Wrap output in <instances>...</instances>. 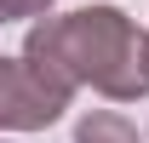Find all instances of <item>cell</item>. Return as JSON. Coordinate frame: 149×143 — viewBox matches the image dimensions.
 Returning <instances> with one entry per match:
<instances>
[{"label":"cell","mask_w":149,"mask_h":143,"mask_svg":"<svg viewBox=\"0 0 149 143\" xmlns=\"http://www.w3.org/2000/svg\"><path fill=\"white\" fill-rule=\"evenodd\" d=\"M23 63L69 97H74V86H92L115 103H138L149 92L143 35L132 29V17L120 6H80L69 17L35 23L23 40Z\"/></svg>","instance_id":"6da1fadb"},{"label":"cell","mask_w":149,"mask_h":143,"mask_svg":"<svg viewBox=\"0 0 149 143\" xmlns=\"http://www.w3.org/2000/svg\"><path fill=\"white\" fill-rule=\"evenodd\" d=\"M69 109V92L40 80L23 57H0V132H46Z\"/></svg>","instance_id":"7a4b0ae2"},{"label":"cell","mask_w":149,"mask_h":143,"mask_svg":"<svg viewBox=\"0 0 149 143\" xmlns=\"http://www.w3.org/2000/svg\"><path fill=\"white\" fill-rule=\"evenodd\" d=\"M74 143H143V137H138V126L126 115L92 109V115H80V126H74Z\"/></svg>","instance_id":"3957f363"},{"label":"cell","mask_w":149,"mask_h":143,"mask_svg":"<svg viewBox=\"0 0 149 143\" xmlns=\"http://www.w3.org/2000/svg\"><path fill=\"white\" fill-rule=\"evenodd\" d=\"M46 6L52 0H0V17L12 23V17H46Z\"/></svg>","instance_id":"277c9868"},{"label":"cell","mask_w":149,"mask_h":143,"mask_svg":"<svg viewBox=\"0 0 149 143\" xmlns=\"http://www.w3.org/2000/svg\"><path fill=\"white\" fill-rule=\"evenodd\" d=\"M143 74H149V35H143Z\"/></svg>","instance_id":"5b68a950"},{"label":"cell","mask_w":149,"mask_h":143,"mask_svg":"<svg viewBox=\"0 0 149 143\" xmlns=\"http://www.w3.org/2000/svg\"><path fill=\"white\" fill-rule=\"evenodd\" d=\"M0 23H6V17H0Z\"/></svg>","instance_id":"8992f818"},{"label":"cell","mask_w":149,"mask_h":143,"mask_svg":"<svg viewBox=\"0 0 149 143\" xmlns=\"http://www.w3.org/2000/svg\"><path fill=\"white\" fill-rule=\"evenodd\" d=\"M143 143H149V137H143Z\"/></svg>","instance_id":"52a82bcc"}]
</instances>
